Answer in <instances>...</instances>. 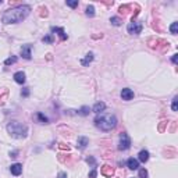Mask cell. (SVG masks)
Masks as SVG:
<instances>
[{
  "instance_id": "1",
  "label": "cell",
  "mask_w": 178,
  "mask_h": 178,
  "mask_svg": "<svg viewBox=\"0 0 178 178\" xmlns=\"http://www.w3.org/2000/svg\"><path fill=\"white\" fill-rule=\"evenodd\" d=\"M29 11H31V7L29 6H18V7H15V9H11V10L4 13L3 22L4 24L21 22V21L29 14Z\"/></svg>"
},
{
  "instance_id": "2",
  "label": "cell",
  "mask_w": 178,
  "mask_h": 178,
  "mask_svg": "<svg viewBox=\"0 0 178 178\" xmlns=\"http://www.w3.org/2000/svg\"><path fill=\"white\" fill-rule=\"evenodd\" d=\"M95 125L105 132L111 131V129L117 125V118H116V116H113V114L100 113V114H97V117L95 118Z\"/></svg>"
},
{
  "instance_id": "3",
  "label": "cell",
  "mask_w": 178,
  "mask_h": 178,
  "mask_svg": "<svg viewBox=\"0 0 178 178\" xmlns=\"http://www.w3.org/2000/svg\"><path fill=\"white\" fill-rule=\"evenodd\" d=\"M7 131L14 138H25L26 132H28V128H26V125H24V124H21V123L11 121V123L7 125Z\"/></svg>"
},
{
  "instance_id": "4",
  "label": "cell",
  "mask_w": 178,
  "mask_h": 178,
  "mask_svg": "<svg viewBox=\"0 0 178 178\" xmlns=\"http://www.w3.org/2000/svg\"><path fill=\"white\" fill-rule=\"evenodd\" d=\"M127 29H128V34H131V35H138V34L142 32V24L138 22V21H132V22L128 24Z\"/></svg>"
},
{
  "instance_id": "5",
  "label": "cell",
  "mask_w": 178,
  "mask_h": 178,
  "mask_svg": "<svg viewBox=\"0 0 178 178\" xmlns=\"http://www.w3.org/2000/svg\"><path fill=\"white\" fill-rule=\"evenodd\" d=\"M129 146H131V139L127 134H121L120 135V142H118V149L120 150H127L129 149Z\"/></svg>"
},
{
  "instance_id": "6",
  "label": "cell",
  "mask_w": 178,
  "mask_h": 178,
  "mask_svg": "<svg viewBox=\"0 0 178 178\" xmlns=\"http://www.w3.org/2000/svg\"><path fill=\"white\" fill-rule=\"evenodd\" d=\"M121 97H123V100H131L134 97V92L131 89H128V88H124L121 91Z\"/></svg>"
},
{
  "instance_id": "7",
  "label": "cell",
  "mask_w": 178,
  "mask_h": 178,
  "mask_svg": "<svg viewBox=\"0 0 178 178\" xmlns=\"http://www.w3.org/2000/svg\"><path fill=\"white\" fill-rule=\"evenodd\" d=\"M10 171H11L13 175H20L21 172H22V164H20V163L13 164V166L10 167Z\"/></svg>"
},
{
  "instance_id": "8",
  "label": "cell",
  "mask_w": 178,
  "mask_h": 178,
  "mask_svg": "<svg viewBox=\"0 0 178 178\" xmlns=\"http://www.w3.org/2000/svg\"><path fill=\"white\" fill-rule=\"evenodd\" d=\"M127 166H128L129 170H138V167H139V161L134 157H129L128 160H127Z\"/></svg>"
},
{
  "instance_id": "9",
  "label": "cell",
  "mask_w": 178,
  "mask_h": 178,
  "mask_svg": "<svg viewBox=\"0 0 178 178\" xmlns=\"http://www.w3.org/2000/svg\"><path fill=\"white\" fill-rule=\"evenodd\" d=\"M21 54H22V57L24 58H26V60H29L31 58V46L29 45H25V46H22L21 47Z\"/></svg>"
},
{
  "instance_id": "10",
  "label": "cell",
  "mask_w": 178,
  "mask_h": 178,
  "mask_svg": "<svg viewBox=\"0 0 178 178\" xmlns=\"http://www.w3.org/2000/svg\"><path fill=\"white\" fill-rule=\"evenodd\" d=\"M52 32H57L61 41H65V39H67V34H65V31H64L63 28H58V26H53V28H52Z\"/></svg>"
},
{
  "instance_id": "11",
  "label": "cell",
  "mask_w": 178,
  "mask_h": 178,
  "mask_svg": "<svg viewBox=\"0 0 178 178\" xmlns=\"http://www.w3.org/2000/svg\"><path fill=\"white\" fill-rule=\"evenodd\" d=\"M14 81L17 82V84L22 85L24 82H25V74H24L22 71H18V73H15L14 74Z\"/></svg>"
},
{
  "instance_id": "12",
  "label": "cell",
  "mask_w": 178,
  "mask_h": 178,
  "mask_svg": "<svg viewBox=\"0 0 178 178\" xmlns=\"http://www.w3.org/2000/svg\"><path fill=\"white\" fill-rule=\"evenodd\" d=\"M148 160H149V152H148V150H140L139 155H138V161L146 163Z\"/></svg>"
},
{
  "instance_id": "13",
  "label": "cell",
  "mask_w": 178,
  "mask_h": 178,
  "mask_svg": "<svg viewBox=\"0 0 178 178\" xmlns=\"http://www.w3.org/2000/svg\"><path fill=\"white\" fill-rule=\"evenodd\" d=\"M88 143H89L88 138H85V136H79V138H78V142H77V146H78V148H81V149H85Z\"/></svg>"
},
{
  "instance_id": "14",
  "label": "cell",
  "mask_w": 178,
  "mask_h": 178,
  "mask_svg": "<svg viewBox=\"0 0 178 178\" xmlns=\"http://www.w3.org/2000/svg\"><path fill=\"white\" fill-rule=\"evenodd\" d=\"M105 109H106V105H105L103 102H97L96 105L93 106V111H95L96 114H100L102 111H105Z\"/></svg>"
},
{
  "instance_id": "15",
  "label": "cell",
  "mask_w": 178,
  "mask_h": 178,
  "mask_svg": "<svg viewBox=\"0 0 178 178\" xmlns=\"http://www.w3.org/2000/svg\"><path fill=\"white\" fill-rule=\"evenodd\" d=\"M102 174L106 175V177H111L113 175V168L110 166H103L102 167Z\"/></svg>"
},
{
  "instance_id": "16",
  "label": "cell",
  "mask_w": 178,
  "mask_h": 178,
  "mask_svg": "<svg viewBox=\"0 0 178 178\" xmlns=\"http://www.w3.org/2000/svg\"><path fill=\"white\" fill-rule=\"evenodd\" d=\"M92 60H93V54H92V53H89V54H86V57H85L84 60L81 61V64L82 65H88L89 63L92 61Z\"/></svg>"
},
{
  "instance_id": "17",
  "label": "cell",
  "mask_w": 178,
  "mask_h": 178,
  "mask_svg": "<svg viewBox=\"0 0 178 178\" xmlns=\"http://www.w3.org/2000/svg\"><path fill=\"white\" fill-rule=\"evenodd\" d=\"M86 15L88 17H93L95 15V7L93 6H88L86 7Z\"/></svg>"
},
{
  "instance_id": "18",
  "label": "cell",
  "mask_w": 178,
  "mask_h": 178,
  "mask_svg": "<svg viewBox=\"0 0 178 178\" xmlns=\"http://www.w3.org/2000/svg\"><path fill=\"white\" fill-rule=\"evenodd\" d=\"M110 22L113 24V25H116V26L121 25V20H120L118 17H111V18H110Z\"/></svg>"
},
{
  "instance_id": "19",
  "label": "cell",
  "mask_w": 178,
  "mask_h": 178,
  "mask_svg": "<svg viewBox=\"0 0 178 178\" xmlns=\"http://www.w3.org/2000/svg\"><path fill=\"white\" fill-rule=\"evenodd\" d=\"M177 29H178V22H172L171 26H170V32H171L172 35H175V34H177Z\"/></svg>"
},
{
  "instance_id": "20",
  "label": "cell",
  "mask_w": 178,
  "mask_h": 178,
  "mask_svg": "<svg viewBox=\"0 0 178 178\" xmlns=\"http://www.w3.org/2000/svg\"><path fill=\"white\" fill-rule=\"evenodd\" d=\"M171 109H172V111H178V97H177V96H175L174 99H172Z\"/></svg>"
},
{
  "instance_id": "21",
  "label": "cell",
  "mask_w": 178,
  "mask_h": 178,
  "mask_svg": "<svg viewBox=\"0 0 178 178\" xmlns=\"http://www.w3.org/2000/svg\"><path fill=\"white\" fill-rule=\"evenodd\" d=\"M17 61V57H15V56H13V57H9L6 60V61H4V64L6 65H10V64H14V63Z\"/></svg>"
},
{
  "instance_id": "22",
  "label": "cell",
  "mask_w": 178,
  "mask_h": 178,
  "mask_svg": "<svg viewBox=\"0 0 178 178\" xmlns=\"http://www.w3.org/2000/svg\"><path fill=\"white\" fill-rule=\"evenodd\" d=\"M138 178H148V171H146L145 168H140V170H139V175H138Z\"/></svg>"
},
{
  "instance_id": "23",
  "label": "cell",
  "mask_w": 178,
  "mask_h": 178,
  "mask_svg": "<svg viewBox=\"0 0 178 178\" xmlns=\"http://www.w3.org/2000/svg\"><path fill=\"white\" fill-rule=\"evenodd\" d=\"M79 114H81V116H88V114H89V107L84 106V107L79 110Z\"/></svg>"
},
{
  "instance_id": "24",
  "label": "cell",
  "mask_w": 178,
  "mask_h": 178,
  "mask_svg": "<svg viewBox=\"0 0 178 178\" xmlns=\"http://www.w3.org/2000/svg\"><path fill=\"white\" fill-rule=\"evenodd\" d=\"M67 6L77 7V6H78V2H77V0H67Z\"/></svg>"
},
{
  "instance_id": "25",
  "label": "cell",
  "mask_w": 178,
  "mask_h": 178,
  "mask_svg": "<svg viewBox=\"0 0 178 178\" xmlns=\"http://www.w3.org/2000/svg\"><path fill=\"white\" fill-rule=\"evenodd\" d=\"M43 42H46V43H53V36L52 35H47L43 38Z\"/></svg>"
},
{
  "instance_id": "26",
  "label": "cell",
  "mask_w": 178,
  "mask_h": 178,
  "mask_svg": "<svg viewBox=\"0 0 178 178\" xmlns=\"http://www.w3.org/2000/svg\"><path fill=\"white\" fill-rule=\"evenodd\" d=\"M38 118L42 121V123H47V118H46V117H45L42 113H38Z\"/></svg>"
},
{
  "instance_id": "27",
  "label": "cell",
  "mask_w": 178,
  "mask_h": 178,
  "mask_svg": "<svg viewBox=\"0 0 178 178\" xmlns=\"http://www.w3.org/2000/svg\"><path fill=\"white\" fill-rule=\"evenodd\" d=\"M96 175H97V171H96V168H93L91 172H89V178H96Z\"/></svg>"
},
{
  "instance_id": "28",
  "label": "cell",
  "mask_w": 178,
  "mask_h": 178,
  "mask_svg": "<svg viewBox=\"0 0 178 178\" xmlns=\"http://www.w3.org/2000/svg\"><path fill=\"white\" fill-rule=\"evenodd\" d=\"M177 56H178V54H174V56H172V58H171V61L174 63V64H177V58H178Z\"/></svg>"
},
{
  "instance_id": "29",
  "label": "cell",
  "mask_w": 178,
  "mask_h": 178,
  "mask_svg": "<svg viewBox=\"0 0 178 178\" xmlns=\"http://www.w3.org/2000/svg\"><path fill=\"white\" fill-rule=\"evenodd\" d=\"M22 95H24V96H28V95H29V91H28V89H25V91L22 92Z\"/></svg>"
},
{
  "instance_id": "30",
  "label": "cell",
  "mask_w": 178,
  "mask_h": 178,
  "mask_svg": "<svg viewBox=\"0 0 178 178\" xmlns=\"http://www.w3.org/2000/svg\"><path fill=\"white\" fill-rule=\"evenodd\" d=\"M58 178H65V174L64 172H60V174H58Z\"/></svg>"
},
{
  "instance_id": "31",
  "label": "cell",
  "mask_w": 178,
  "mask_h": 178,
  "mask_svg": "<svg viewBox=\"0 0 178 178\" xmlns=\"http://www.w3.org/2000/svg\"><path fill=\"white\" fill-rule=\"evenodd\" d=\"M0 3H2V0H0Z\"/></svg>"
}]
</instances>
